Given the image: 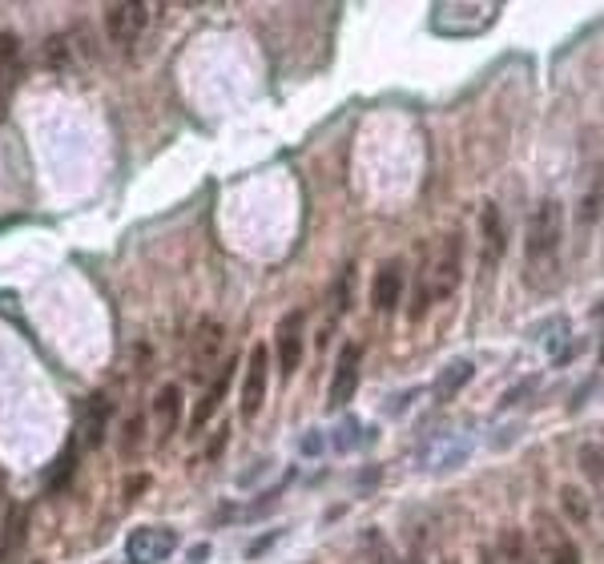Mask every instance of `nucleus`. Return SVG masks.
<instances>
[{
  "mask_svg": "<svg viewBox=\"0 0 604 564\" xmlns=\"http://www.w3.org/2000/svg\"><path fill=\"white\" fill-rule=\"evenodd\" d=\"M560 242H564V206L544 198L528 218V242H523V278L532 290H544L560 274Z\"/></svg>",
  "mask_w": 604,
  "mask_h": 564,
  "instance_id": "obj_1",
  "label": "nucleus"
},
{
  "mask_svg": "<svg viewBox=\"0 0 604 564\" xmlns=\"http://www.w3.org/2000/svg\"><path fill=\"white\" fill-rule=\"evenodd\" d=\"M459 274H464V234L451 230L439 238L435 254L423 258L419 278H423V286H427V298H431V303H443V298L455 295Z\"/></svg>",
  "mask_w": 604,
  "mask_h": 564,
  "instance_id": "obj_2",
  "label": "nucleus"
},
{
  "mask_svg": "<svg viewBox=\"0 0 604 564\" xmlns=\"http://www.w3.org/2000/svg\"><path fill=\"white\" fill-rule=\"evenodd\" d=\"M496 16H499L496 4H467V0H447V4L431 8V24L443 37H480Z\"/></svg>",
  "mask_w": 604,
  "mask_h": 564,
  "instance_id": "obj_3",
  "label": "nucleus"
},
{
  "mask_svg": "<svg viewBox=\"0 0 604 564\" xmlns=\"http://www.w3.org/2000/svg\"><path fill=\"white\" fill-rule=\"evenodd\" d=\"M266 387H270V346L254 343L246 359V379H242V419H254L266 403Z\"/></svg>",
  "mask_w": 604,
  "mask_h": 564,
  "instance_id": "obj_4",
  "label": "nucleus"
},
{
  "mask_svg": "<svg viewBox=\"0 0 604 564\" xmlns=\"http://www.w3.org/2000/svg\"><path fill=\"white\" fill-rule=\"evenodd\" d=\"M145 24H149V8H145L141 0H121V4L105 8V37H109V45H117V48L137 45Z\"/></svg>",
  "mask_w": 604,
  "mask_h": 564,
  "instance_id": "obj_5",
  "label": "nucleus"
},
{
  "mask_svg": "<svg viewBox=\"0 0 604 564\" xmlns=\"http://www.w3.org/2000/svg\"><path fill=\"white\" fill-rule=\"evenodd\" d=\"M174 548H177V532L161 528V524H141V528H133L125 540L129 564H161Z\"/></svg>",
  "mask_w": 604,
  "mask_h": 564,
  "instance_id": "obj_6",
  "label": "nucleus"
},
{
  "mask_svg": "<svg viewBox=\"0 0 604 564\" xmlns=\"http://www.w3.org/2000/svg\"><path fill=\"white\" fill-rule=\"evenodd\" d=\"M274 355H278V371H282V375H294L298 363H302V355H306V314L302 311H290L286 319L278 322Z\"/></svg>",
  "mask_w": 604,
  "mask_h": 564,
  "instance_id": "obj_7",
  "label": "nucleus"
},
{
  "mask_svg": "<svg viewBox=\"0 0 604 564\" xmlns=\"http://www.w3.org/2000/svg\"><path fill=\"white\" fill-rule=\"evenodd\" d=\"M359 367H362V346L346 343L343 355L335 363V375H330V391H327V407L338 411L354 399V387H359Z\"/></svg>",
  "mask_w": 604,
  "mask_h": 564,
  "instance_id": "obj_8",
  "label": "nucleus"
},
{
  "mask_svg": "<svg viewBox=\"0 0 604 564\" xmlns=\"http://www.w3.org/2000/svg\"><path fill=\"white\" fill-rule=\"evenodd\" d=\"M225 346V327L214 319H201L198 327H193V338H190V363L198 375H206V371L217 367V355H222Z\"/></svg>",
  "mask_w": 604,
  "mask_h": 564,
  "instance_id": "obj_9",
  "label": "nucleus"
},
{
  "mask_svg": "<svg viewBox=\"0 0 604 564\" xmlns=\"http://www.w3.org/2000/svg\"><path fill=\"white\" fill-rule=\"evenodd\" d=\"M604 214V158L588 161L584 169V185H580V209H576V222H580V234L592 230Z\"/></svg>",
  "mask_w": 604,
  "mask_h": 564,
  "instance_id": "obj_10",
  "label": "nucleus"
},
{
  "mask_svg": "<svg viewBox=\"0 0 604 564\" xmlns=\"http://www.w3.org/2000/svg\"><path fill=\"white\" fill-rule=\"evenodd\" d=\"M109 419H113V399L105 391H93L85 399V407H81V432H77L81 448H101Z\"/></svg>",
  "mask_w": 604,
  "mask_h": 564,
  "instance_id": "obj_11",
  "label": "nucleus"
},
{
  "mask_svg": "<svg viewBox=\"0 0 604 564\" xmlns=\"http://www.w3.org/2000/svg\"><path fill=\"white\" fill-rule=\"evenodd\" d=\"M403 290H407V282H403V258H387L375 274V286H370V306L391 314L403 303Z\"/></svg>",
  "mask_w": 604,
  "mask_h": 564,
  "instance_id": "obj_12",
  "label": "nucleus"
},
{
  "mask_svg": "<svg viewBox=\"0 0 604 564\" xmlns=\"http://www.w3.org/2000/svg\"><path fill=\"white\" fill-rule=\"evenodd\" d=\"M230 379H234V359H222V367L214 371V383L206 387V395H201V399H198V407H193L190 435H201V432H206V423L214 419V411L222 407L225 391H230Z\"/></svg>",
  "mask_w": 604,
  "mask_h": 564,
  "instance_id": "obj_13",
  "label": "nucleus"
},
{
  "mask_svg": "<svg viewBox=\"0 0 604 564\" xmlns=\"http://www.w3.org/2000/svg\"><path fill=\"white\" fill-rule=\"evenodd\" d=\"M24 532H29V516L21 504H8L4 512V528H0V564H16L24 548Z\"/></svg>",
  "mask_w": 604,
  "mask_h": 564,
  "instance_id": "obj_14",
  "label": "nucleus"
},
{
  "mask_svg": "<svg viewBox=\"0 0 604 564\" xmlns=\"http://www.w3.org/2000/svg\"><path fill=\"white\" fill-rule=\"evenodd\" d=\"M483 274L504 258V246H507V230H504V218H499V206H483Z\"/></svg>",
  "mask_w": 604,
  "mask_h": 564,
  "instance_id": "obj_15",
  "label": "nucleus"
},
{
  "mask_svg": "<svg viewBox=\"0 0 604 564\" xmlns=\"http://www.w3.org/2000/svg\"><path fill=\"white\" fill-rule=\"evenodd\" d=\"M77 464H81V443H77V435H72V440L64 443V451L56 456V464L48 467V475H45V496H61V491L72 483V475H77Z\"/></svg>",
  "mask_w": 604,
  "mask_h": 564,
  "instance_id": "obj_16",
  "label": "nucleus"
},
{
  "mask_svg": "<svg viewBox=\"0 0 604 564\" xmlns=\"http://www.w3.org/2000/svg\"><path fill=\"white\" fill-rule=\"evenodd\" d=\"M153 419L161 423V432L174 435L177 419H182V387L177 383H161L157 395H153Z\"/></svg>",
  "mask_w": 604,
  "mask_h": 564,
  "instance_id": "obj_17",
  "label": "nucleus"
},
{
  "mask_svg": "<svg viewBox=\"0 0 604 564\" xmlns=\"http://www.w3.org/2000/svg\"><path fill=\"white\" fill-rule=\"evenodd\" d=\"M472 371H475V367H472V359H455V363H447V367L439 371V379H435V399H439V403L455 399V395L467 387Z\"/></svg>",
  "mask_w": 604,
  "mask_h": 564,
  "instance_id": "obj_18",
  "label": "nucleus"
},
{
  "mask_svg": "<svg viewBox=\"0 0 604 564\" xmlns=\"http://www.w3.org/2000/svg\"><path fill=\"white\" fill-rule=\"evenodd\" d=\"M40 64H45L48 73H64L69 64H77V53H72L69 32H53V37H45V45H40Z\"/></svg>",
  "mask_w": 604,
  "mask_h": 564,
  "instance_id": "obj_19",
  "label": "nucleus"
},
{
  "mask_svg": "<svg viewBox=\"0 0 604 564\" xmlns=\"http://www.w3.org/2000/svg\"><path fill=\"white\" fill-rule=\"evenodd\" d=\"M141 443H145V415H141V411H133V415H129L125 423H121V440H117V448H121V456H125V459H133Z\"/></svg>",
  "mask_w": 604,
  "mask_h": 564,
  "instance_id": "obj_20",
  "label": "nucleus"
},
{
  "mask_svg": "<svg viewBox=\"0 0 604 564\" xmlns=\"http://www.w3.org/2000/svg\"><path fill=\"white\" fill-rule=\"evenodd\" d=\"M560 508H564V516H568L576 528H584L588 524V500H584V491L576 488V483H564V491H560Z\"/></svg>",
  "mask_w": 604,
  "mask_h": 564,
  "instance_id": "obj_21",
  "label": "nucleus"
},
{
  "mask_svg": "<svg viewBox=\"0 0 604 564\" xmlns=\"http://www.w3.org/2000/svg\"><path fill=\"white\" fill-rule=\"evenodd\" d=\"M499 556H504V564H523L528 560V540H523L520 528H507L504 536H499Z\"/></svg>",
  "mask_w": 604,
  "mask_h": 564,
  "instance_id": "obj_22",
  "label": "nucleus"
},
{
  "mask_svg": "<svg viewBox=\"0 0 604 564\" xmlns=\"http://www.w3.org/2000/svg\"><path fill=\"white\" fill-rule=\"evenodd\" d=\"M351 286H354V266H346L343 278L335 282V295H330V319H338L351 306Z\"/></svg>",
  "mask_w": 604,
  "mask_h": 564,
  "instance_id": "obj_23",
  "label": "nucleus"
},
{
  "mask_svg": "<svg viewBox=\"0 0 604 564\" xmlns=\"http://www.w3.org/2000/svg\"><path fill=\"white\" fill-rule=\"evenodd\" d=\"M580 467H584V475L592 483H600L604 480V451L596 448V443H584V448H580Z\"/></svg>",
  "mask_w": 604,
  "mask_h": 564,
  "instance_id": "obj_24",
  "label": "nucleus"
},
{
  "mask_svg": "<svg viewBox=\"0 0 604 564\" xmlns=\"http://www.w3.org/2000/svg\"><path fill=\"white\" fill-rule=\"evenodd\" d=\"M16 61H21V37L13 29H0V73Z\"/></svg>",
  "mask_w": 604,
  "mask_h": 564,
  "instance_id": "obj_25",
  "label": "nucleus"
},
{
  "mask_svg": "<svg viewBox=\"0 0 604 564\" xmlns=\"http://www.w3.org/2000/svg\"><path fill=\"white\" fill-rule=\"evenodd\" d=\"M548 552H552V564H580V548L568 544V540H556Z\"/></svg>",
  "mask_w": 604,
  "mask_h": 564,
  "instance_id": "obj_26",
  "label": "nucleus"
},
{
  "mask_svg": "<svg viewBox=\"0 0 604 564\" xmlns=\"http://www.w3.org/2000/svg\"><path fill=\"white\" fill-rule=\"evenodd\" d=\"M367 540H370V564H391V556H387L383 536H379V532H367Z\"/></svg>",
  "mask_w": 604,
  "mask_h": 564,
  "instance_id": "obj_27",
  "label": "nucleus"
},
{
  "mask_svg": "<svg viewBox=\"0 0 604 564\" xmlns=\"http://www.w3.org/2000/svg\"><path fill=\"white\" fill-rule=\"evenodd\" d=\"M532 387H536V379H523V383H515V391H507L504 399H499V407H512V403H515V399H523V395H528Z\"/></svg>",
  "mask_w": 604,
  "mask_h": 564,
  "instance_id": "obj_28",
  "label": "nucleus"
},
{
  "mask_svg": "<svg viewBox=\"0 0 604 564\" xmlns=\"http://www.w3.org/2000/svg\"><path fill=\"white\" fill-rule=\"evenodd\" d=\"M145 488H149V475H133V480H125V500L141 496Z\"/></svg>",
  "mask_w": 604,
  "mask_h": 564,
  "instance_id": "obj_29",
  "label": "nucleus"
},
{
  "mask_svg": "<svg viewBox=\"0 0 604 564\" xmlns=\"http://www.w3.org/2000/svg\"><path fill=\"white\" fill-rule=\"evenodd\" d=\"M222 448H225V427H217L214 440H209V448H206V459H217L222 456Z\"/></svg>",
  "mask_w": 604,
  "mask_h": 564,
  "instance_id": "obj_30",
  "label": "nucleus"
},
{
  "mask_svg": "<svg viewBox=\"0 0 604 564\" xmlns=\"http://www.w3.org/2000/svg\"><path fill=\"white\" fill-rule=\"evenodd\" d=\"M274 540H278V532H270V536H262V540H254V544H250V556H262L266 548L274 544Z\"/></svg>",
  "mask_w": 604,
  "mask_h": 564,
  "instance_id": "obj_31",
  "label": "nucleus"
},
{
  "mask_svg": "<svg viewBox=\"0 0 604 564\" xmlns=\"http://www.w3.org/2000/svg\"><path fill=\"white\" fill-rule=\"evenodd\" d=\"M319 448H322V435H319V432L302 440V451H306V456H319Z\"/></svg>",
  "mask_w": 604,
  "mask_h": 564,
  "instance_id": "obj_32",
  "label": "nucleus"
},
{
  "mask_svg": "<svg viewBox=\"0 0 604 564\" xmlns=\"http://www.w3.org/2000/svg\"><path fill=\"white\" fill-rule=\"evenodd\" d=\"M407 564H423V560H419V556H411V560H407Z\"/></svg>",
  "mask_w": 604,
  "mask_h": 564,
  "instance_id": "obj_33",
  "label": "nucleus"
},
{
  "mask_svg": "<svg viewBox=\"0 0 604 564\" xmlns=\"http://www.w3.org/2000/svg\"><path fill=\"white\" fill-rule=\"evenodd\" d=\"M523 564H532V560H523Z\"/></svg>",
  "mask_w": 604,
  "mask_h": 564,
  "instance_id": "obj_34",
  "label": "nucleus"
},
{
  "mask_svg": "<svg viewBox=\"0 0 604 564\" xmlns=\"http://www.w3.org/2000/svg\"><path fill=\"white\" fill-rule=\"evenodd\" d=\"M447 564H451V560H447Z\"/></svg>",
  "mask_w": 604,
  "mask_h": 564,
  "instance_id": "obj_35",
  "label": "nucleus"
}]
</instances>
